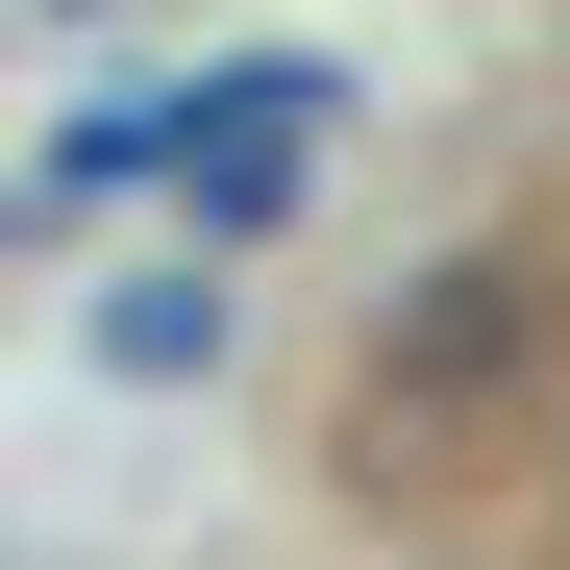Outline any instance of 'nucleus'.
Masks as SVG:
<instances>
[{
  "instance_id": "obj_1",
  "label": "nucleus",
  "mask_w": 570,
  "mask_h": 570,
  "mask_svg": "<svg viewBox=\"0 0 570 570\" xmlns=\"http://www.w3.org/2000/svg\"><path fill=\"white\" fill-rule=\"evenodd\" d=\"M199 347H224L199 273H125V298H100V372H199Z\"/></svg>"
}]
</instances>
